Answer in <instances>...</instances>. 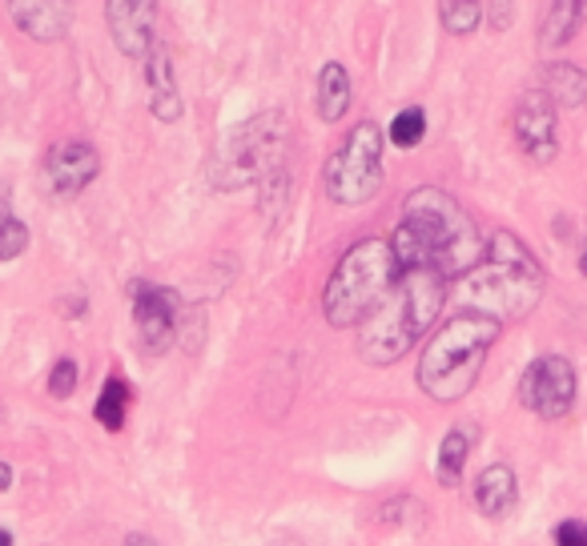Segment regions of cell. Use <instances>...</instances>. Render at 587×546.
<instances>
[{"instance_id":"ba28073f","label":"cell","mask_w":587,"mask_h":546,"mask_svg":"<svg viewBox=\"0 0 587 546\" xmlns=\"http://www.w3.org/2000/svg\"><path fill=\"white\" fill-rule=\"evenodd\" d=\"M519 402L539 418H563L575 406V370L560 354H543L519 378Z\"/></svg>"},{"instance_id":"9a60e30c","label":"cell","mask_w":587,"mask_h":546,"mask_svg":"<svg viewBox=\"0 0 587 546\" xmlns=\"http://www.w3.org/2000/svg\"><path fill=\"white\" fill-rule=\"evenodd\" d=\"M515 498H519V483H515V471L512 466H488V471L476 478V507L488 514V519H503V514H512Z\"/></svg>"},{"instance_id":"6da1fadb","label":"cell","mask_w":587,"mask_h":546,"mask_svg":"<svg viewBox=\"0 0 587 546\" xmlns=\"http://www.w3.org/2000/svg\"><path fill=\"white\" fill-rule=\"evenodd\" d=\"M399 270H435L443 277H467L476 270L488 246L479 237V225L471 213L450 198L447 189L423 186L407 193L402 201V222L390 237Z\"/></svg>"},{"instance_id":"603a6c76","label":"cell","mask_w":587,"mask_h":546,"mask_svg":"<svg viewBox=\"0 0 587 546\" xmlns=\"http://www.w3.org/2000/svg\"><path fill=\"white\" fill-rule=\"evenodd\" d=\"M28 246V225L21 217H13L9 210H0V261L21 258Z\"/></svg>"},{"instance_id":"d4e9b609","label":"cell","mask_w":587,"mask_h":546,"mask_svg":"<svg viewBox=\"0 0 587 546\" xmlns=\"http://www.w3.org/2000/svg\"><path fill=\"white\" fill-rule=\"evenodd\" d=\"M555 546H587V522H560L555 526Z\"/></svg>"},{"instance_id":"ac0fdd59","label":"cell","mask_w":587,"mask_h":546,"mask_svg":"<svg viewBox=\"0 0 587 546\" xmlns=\"http://www.w3.org/2000/svg\"><path fill=\"white\" fill-rule=\"evenodd\" d=\"M584 16H587V4H572V0H560V4H551L548 21H543V28H539V45H543L548 52L563 49V45H567V40L579 33Z\"/></svg>"},{"instance_id":"4316f807","label":"cell","mask_w":587,"mask_h":546,"mask_svg":"<svg viewBox=\"0 0 587 546\" xmlns=\"http://www.w3.org/2000/svg\"><path fill=\"white\" fill-rule=\"evenodd\" d=\"M126 546H157V543H153L150 534H129V538H126Z\"/></svg>"},{"instance_id":"7a4b0ae2","label":"cell","mask_w":587,"mask_h":546,"mask_svg":"<svg viewBox=\"0 0 587 546\" xmlns=\"http://www.w3.org/2000/svg\"><path fill=\"white\" fill-rule=\"evenodd\" d=\"M459 294L471 310L488 313L500 325L519 322L543 298V265L512 229H500L488 241L483 261L462 277Z\"/></svg>"},{"instance_id":"8992f818","label":"cell","mask_w":587,"mask_h":546,"mask_svg":"<svg viewBox=\"0 0 587 546\" xmlns=\"http://www.w3.org/2000/svg\"><path fill=\"white\" fill-rule=\"evenodd\" d=\"M282 145H286V121L282 112H258L254 121L230 129V133L218 141L210 165H206V177H210L213 189H242L258 181L262 174H270L282 157Z\"/></svg>"},{"instance_id":"484cf974","label":"cell","mask_w":587,"mask_h":546,"mask_svg":"<svg viewBox=\"0 0 587 546\" xmlns=\"http://www.w3.org/2000/svg\"><path fill=\"white\" fill-rule=\"evenodd\" d=\"M9 486H13V466L0 459V490H9Z\"/></svg>"},{"instance_id":"cb8c5ba5","label":"cell","mask_w":587,"mask_h":546,"mask_svg":"<svg viewBox=\"0 0 587 546\" xmlns=\"http://www.w3.org/2000/svg\"><path fill=\"white\" fill-rule=\"evenodd\" d=\"M73 390H77V361L61 358L49 373V394L52 397H73Z\"/></svg>"},{"instance_id":"83f0119b","label":"cell","mask_w":587,"mask_h":546,"mask_svg":"<svg viewBox=\"0 0 587 546\" xmlns=\"http://www.w3.org/2000/svg\"><path fill=\"white\" fill-rule=\"evenodd\" d=\"M0 546H13V531H0Z\"/></svg>"},{"instance_id":"7c38bea8","label":"cell","mask_w":587,"mask_h":546,"mask_svg":"<svg viewBox=\"0 0 587 546\" xmlns=\"http://www.w3.org/2000/svg\"><path fill=\"white\" fill-rule=\"evenodd\" d=\"M105 21H109L113 45L133 61H145L157 49V4L150 0H109Z\"/></svg>"},{"instance_id":"30bf717a","label":"cell","mask_w":587,"mask_h":546,"mask_svg":"<svg viewBox=\"0 0 587 546\" xmlns=\"http://www.w3.org/2000/svg\"><path fill=\"white\" fill-rule=\"evenodd\" d=\"M97 174H101V157L89 141H61L40 162V181H45V193L52 201H73L77 193H85L93 186Z\"/></svg>"},{"instance_id":"2e32d148","label":"cell","mask_w":587,"mask_h":546,"mask_svg":"<svg viewBox=\"0 0 587 546\" xmlns=\"http://www.w3.org/2000/svg\"><path fill=\"white\" fill-rule=\"evenodd\" d=\"M350 97H354V85H350V73L338 61H326L318 69V81H314V109L322 121H342V112L350 109Z\"/></svg>"},{"instance_id":"5bb4252c","label":"cell","mask_w":587,"mask_h":546,"mask_svg":"<svg viewBox=\"0 0 587 546\" xmlns=\"http://www.w3.org/2000/svg\"><path fill=\"white\" fill-rule=\"evenodd\" d=\"M145 85H150V112L157 121L174 124L181 117V93L174 85V57L165 45H157L145 57Z\"/></svg>"},{"instance_id":"4fadbf2b","label":"cell","mask_w":587,"mask_h":546,"mask_svg":"<svg viewBox=\"0 0 587 546\" xmlns=\"http://www.w3.org/2000/svg\"><path fill=\"white\" fill-rule=\"evenodd\" d=\"M9 16L16 21V28L33 40H52L69 37V28H73V9L69 4H57V0H13L9 4Z\"/></svg>"},{"instance_id":"44dd1931","label":"cell","mask_w":587,"mask_h":546,"mask_svg":"<svg viewBox=\"0 0 587 546\" xmlns=\"http://www.w3.org/2000/svg\"><path fill=\"white\" fill-rule=\"evenodd\" d=\"M438 16H443V28H447V33L467 37V33H476L479 21H483V4H476V0H447V4H438Z\"/></svg>"},{"instance_id":"d6986e66","label":"cell","mask_w":587,"mask_h":546,"mask_svg":"<svg viewBox=\"0 0 587 546\" xmlns=\"http://www.w3.org/2000/svg\"><path fill=\"white\" fill-rule=\"evenodd\" d=\"M467 454H471V435H467V426H455V430H447L443 447H438V466H435L438 483L459 486L462 466H467Z\"/></svg>"},{"instance_id":"f1b7e54d","label":"cell","mask_w":587,"mask_h":546,"mask_svg":"<svg viewBox=\"0 0 587 546\" xmlns=\"http://www.w3.org/2000/svg\"><path fill=\"white\" fill-rule=\"evenodd\" d=\"M579 273L587 277V246H584V253H579Z\"/></svg>"},{"instance_id":"277c9868","label":"cell","mask_w":587,"mask_h":546,"mask_svg":"<svg viewBox=\"0 0 587 546\" xmlns=\"http://www.w3.org/2000/svg\"><path fill=\"white\" fill-rule=\"evenodd\" d=\"M503 325L488 313L462 310L447 318V325L426 342L423 358H419V385L423 394L435 402H459L471 394L479 382V370L488 361V349L495 346Z\"/></svg>"},{"instance_id":"52a82bcc","label":"cell","mask_w":587,"mask_h":546,"mask_svg":"<svg viewBox=\"0 0 587 546\" xmlns=\"http://www.w3.org/2000/svg\"><path fill=\"white\" fill-rule=\"evenodd\" d=\"M322 186L338 205H363L383 189V129L375 121L354 124L350 136H342L322 169Z\"/></svg>"},{"instance_id":"8fae6325","label":"cell","mask_w":587,"mask_h":546,"mask_svg":"<svg viewBox=\"0 0 587 546\" xmlns=\"http://www.w3.org/2000/svg\"><path fill=\"white\" fill-rule=\"evenodd\" d=\"M512 129H515V141H519V150L531 157V162L548 165L560 150V133H555V105L543 88H527L519 105H515V117H512Z\"/></svg>"},{"instance_id":"5b68a950","label":"cell","mask_w":587,"mask_h":546,"mask_svg":"<svg viewBox=\"0 0 587 546\" xmlns=\"http://www.w3.org/2000/svg\"><path fill=\"white\" fill-rule=\"evenodd\" d=\"M402 277L395 249L383 237H363L359 246H350L342 261L334 265L330 282L322 289V313L334 330L363 325L371 313L390 298L395 282Z\"/></svg>"},{"instance_id":"9c48e42d","label":"cell","mask_w":587,"mask_h":546,"mask_svg":"<svg viewBox=\"0 0 587 546\" xmlns=\"http://www.w3.org/2000/svg\"><path fill=\"white\" fill-rule=\"evenodd\" d=\"M129 298H133V325H138L141 346L150 349V354H165L177 337L181 298H177L174 289L153 286V282H133Z\"/></svg>"},{"instance_id":"3957f363","label":"cell","mask_w":587,"mask_h":546,"mask_svg":"<svg viewBox=\"0 0 587 546\" xmlns=\"http://www.w3.org/2000/svg\"><path fill=\"white\" fill-rule=\"evenodd\" d=\"M447 301V277L435 270H407L395 282L390 298L363 322L359 354L366 366H390L426 334Z\"/></svg>"},{"instance_id":"e0dca14e","label":"cell","mask_w":587,"mask_h":546,"mask_svg":"<svg viewBox=\"0 0 587 546\" xmlns=\"http://www.w3.org/2000/svg\"><path fill=\"white\" fill-rule=\"evenodd\" d=\"M543 93L551 97V105H563V109H575V105H584L587 100V73L579 69V64H567V61H560V64H548L543 69Z\"/></svg>"},{"instance_id":"ffe728a7","label":"cell","mask_w":587,"mask_h":546,"mask_svg":"<svg viewBox=\"0 0 587 546\" xmlns=\"http://www.w3.org/2000/svg\"><path fill=\"white\" fill-rule=\"evenodd\" d=\"M129 397H133V390H129V382H121V378H109V382L101 385V397H97V406H93V418H97L109 435H117V430L126 426Z\"/></svg>"},{"instance_id":"7402d4cb","label":"cell","mask_w":587,"mask_h":546,"mask_svg":"<svg viewBox=\"0 0 587 546\" xmlns=\"http://www.w3.org/2000/svg\"><path fill=\"white\" fill-rule=\"evenodd\" d=\"M387 136H390V145H399V150H414L426 136V112L419 109V105H414V109H402L399 117L390 121Z\"/></svg>"}]
</instances>
